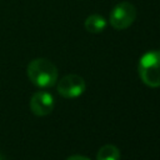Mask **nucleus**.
I'll return each instance as SVG.
<instances>
[{
	"instance_id": "f257e3e1",
	"label": "nucleus",
	"mask_w": 160,
	"mask_h": 160,
	"mask_svg": "<svg viewBox=\"0 0 160 160\" xmlns=\"http://www.w3.org/2000/svg\"><path fill=\"white\" fill-rule=\"evenodd\" d=\"M28 78L30 81L41 89L51 88L58 81V69L56 66L48 59L38 58L29 62L28 69Z\"/></svg>"
},
{
	"instance_id": "f03ea898",
	"label": "nucleus",
	"mask_w": 160,
	"mask_h": 160,
	"mask_svg": "<svg viewBox=\"0 0 160 160\" xmlns=\"http://www.w3.org/2000/svg\"><path fill=\"white\" fill-rule=\"evenodd\" d=\"M139 76L150 88L160 86V50L145 52L139 60Z\"/></svg>"
},
{
	"instance_id": "7ed1b4c3",
	"label": "nucleus",
	"mask_w": 160,
	"mask_h": 160,
	"mask_svg": "<svg viewBox=\"0 0 160 160\" xmlns=\"http://www.w3.org/2000/svg\"><path fill=\"white\" fill-rule=\"evenodd\" d=\"M136 18V9L129 1L119 2L110 12V25L116 30L129 28Z\"/></svg>"
},
{
	"instance_id": "20e7f679",
	"label": "nucleus",
	"mask_w": 160,
	"mask_h": 160,
	"mask_svg": "<svg viewBox=\"0 0 160 160\" xmlns=\"http://www.w3.org/2000/svg\"><path fill=\"white\" fill-rule=\"evenodd\" d=\"M86 84L84 79L76 74H69L58 81L56 90L65 99H75L85 91Z\"/></svg>"
},
{
	"instance_id": "39448f33",
	"label": "nucleus",
	"mask_w": 160,
	"mask_h": 160,
	"mask_svg": "<svg viewBox=\"0 0 160 160\" xmlns=\"http://www.w3.org/2000/svg\"><path fill=\"white\" fill-rule=\"evenodd\" d=\"M55 101L50 92L36 91L30 99V109L36 116H46L54 109Z\"/></svg>"
},
{
	"instance_id": "423d86ee",
	"label": "nucleus",
	"mask_w": 160,
	"mask_h": 160,
	"mask_svg": "<svg viewBox=\"0 0 160 160\" xmlns=\"http://www.w3.org/2000/svg\"><path fill=\"white\" fill-rule=\"evenodd\" d=\"M84 25H85L86 31H89L91 34H99L105 29L106 20L99 14H92V15H89L86 18Z\"/></svg>"
},
{
	"instance_id": "0eeeda50",
	"label": "nucleus",
	"mask_w": 160,
	"mask_h": 160,
	"mask_svg": "<svg viewBox=\"0 0 160 160\" xmlns=\"http://www.w3.org/2000/svg\"><path fill=\"white\" fill-rule=\"evenodd\" d=\"M96 160H120V150L115 145L106 144L99 149Z\"/></svg>"
},
{
	"instance_id": "6e6552de",
	"label": "nucleus",
	"mask_w": 160,
	"mask_h": 160,
	"mask_svg": "<svg viewBox=\"0 0 160 160\" xmlns=\"http://www.w3.org/2000/svg\"><path fill=\"white\" fill-rule=\"evenodd\" d=\"M66 160H90V159H88V158H85L82 155H71Z\"/></svg>"
},
{
	"instance_id": "1a4fd4ad",
	"label": "nucleus",
	"mask_w": 160,
	"mask_h": 160,
	"mask_svg": "<svg viewBox=\"0 0 160 160\" xmlns=\"http://www.w3.org/2000/svg\"><path fill=\"white\" fill-rule=\"evenodd\" d=\"M0 160H5V156L2 154H0Z\"/></svg>"
}]
</instances>
